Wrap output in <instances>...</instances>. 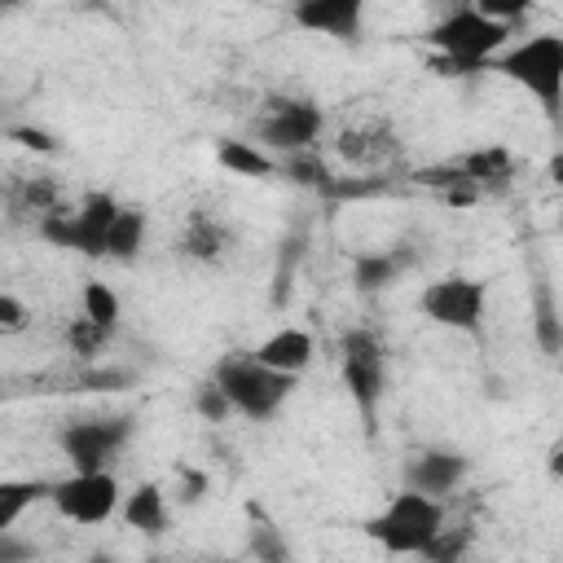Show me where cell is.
<instances>
[{"label":"cell","mask_w":563,"mask_h":563,"mask_svg":"<svg viewBox=\"0 0 563 563\" xmlns=\"http://www.w3.org/2000/svg\"><path fill=\"white\" fill-rule=\"evenodd\" d=\"M471 471V457L457 449H422L405 462V488L422 493V497H449Z\"/></svg>","instance_id":"cell-12"},{"label":"cell","mask_w":563,"mask_h":563,"mask_svg":"<svg viewBox=\"0 0 563 563\" xmlns=\"http://www.w3.org/2000/svg\"><path fill=\"white\" fill-rule=\"evenodd\" d=\"M413 260H418V251L409 242H396L387 251H361L352 260V286H356V295H378V290L396 286L400 273L413 268Z\"/></svg>","instance_id":"cell-16"},{"label":"cell","mask_w":563,"mask_h":563,"mask_svg":"<svg viewBox=\"0 0 563 563\" xmlns=\"http://www.w3.org/2000/svg\"><path fill=\"white\" fill-rule=\"evenodd\" d=\"M0 18H4V4H0Z\"/></svg>","instance_id":"cell-39"},{"label":"cell","mask_w":563,"mask_h":563,"mask_svg":"<svg viewBox=\"0 0 563 563\" xmlns=\"http://www.w3.org/2000/svg\"><path fill=\"white\" fill-rule=\"evenodd\" d=\"M471 545H475V523L471 519H457V523L444 519L440 532L431 537V545L422 550V559L427 563H466Z\"/></svg>","instance_id":"cell-27"},{"label":"cell","mask_w":563,"mask_h":563,"mask_svg":"<svg viewBox=\"0 0 563 563\" xmlns=\"http://www.w3.org/2000/svg\"><path fill=\"white\" fill-rule=\"evenodd\" d=\"M409 180L422 185V189H435L449 207H471V202H479V194L466 185V176L453 167V158H449V163H427V167H418Z\"/></svg>","instance_id":"cell-24"},{"label":"cell","mask_w":563,"mask_h":563,"mask_svg":"<svg viewBox=\"0 0 563 563\" xmlns=\"http://www.w3.org/2000/svg\"><path fill=\"white\" fill-rule=\"evenodd\" d=\"M334 154L356 172H387V163L400 154L396 128L383 114H361L334 132Z\"/></svg>","instance_id":"cell-11"},{"label":"cell","mask_w":563,"mask_h":563,"mask_svg":"<svg viewBox=\"0 0 563 563\" xmlns=\"http://www.w3.org/2000/svg\"><path fill=\"white\" fill-rule=\"evenodd\" d=\"M216 163L233 176H246V180H268L277 172V158L264 154L255 141H220L216 145Z\"/></svg>","instance_id":"cell-22"},{"label":"cell","mask_w":563,"mask_h":563,"mask_svg":"<svg viewBox=\"0 0 563 563\" xmlns=\"http://www.w3.org/2000/svg\"><path fill=\"white\" fill-rule=\"evenodd\" d=\"M9 207L35 216V224H40V220L66 211L62 180H57L53 172H22V176H13V185H9Z\"/></svg>","instance_id":"cell-17"},{"label":"cell","mask_w":563,"mask_h":563,"mask_svg":"<svg viewBox=\"0 0 563 563\" xmlns=\"http://www.w3.org/2000/svg\"><path fill=\"white\" fill-rule=\"evenodd\" d=\"M325 128V110L308 97H268L255 119V145L264 154H303L317 150Z\"/></svg>","instance_id":"cell-7"},{"label":"cell","mask_w":563,"mask_h":563,"mask_svg":"<svg viewBox=\"0 0 563 563\" xmlns=\"http://www.w3.org/2000/svg\"><path fill=\"white\" fill-rule=\"evenodd\" d=\"M119 515L128 528H136L145 537H163L167 532V493L158 484H136L128 493V501H119Z\"/></svg>","instance_id":"cell-19"},{"label":"cell","mask_w":563,"mask_h":563,"mask_svg":"<svg viewBox=\"0 0 563 563\" xmlns=\"http://www.w3.org/2000/svg\"><path fill=\"white\" fill-rule=\"evenodd\" d=\"M119 207H123V202H119L114 194L92 189V194H84L75 207H66V211L40 220L35 229H40L44 242H53V246H62V251H75V255H88V260H106V233H110Z\"/></svg>","instance_id":"cell-6"},{"label":"cell","mask_w":563,"mask_h":563,"mask_svg":"<svg viewBox=\"0 0 563 563\" xmlns=\"http://www.w3.org/2000/svg\"><path fill=\"white\" fill-rule=\"evenodd\" d=\"M484 70H497L510 84L528 88L550 119L559 114V101H563V35L537 31L528 40H519V44H506Z\"/></svg>","instance_id":"cell-2"},{"label":"cell","mask_w":563,"mask_h":563,"mask_svg":"<svg viewBox=\"0 0 563 563\" xmlns=\"http://www.w3.org/2000/svg\"><path fill=\"white\" fill-rule=\"evenodd\" d=\"M277 172L290 180V185H299V189H312L317 198H321V189L330 185V163L317 154V150H303V154H286V158H277Z\"/></svg>","instance_id":"cell-28"},{"label":"cell","mask_w":563,"mask_h":563,"mask_svg":"<svg viewBox=\"0 0 563 563\" xmlns=\"http://www.w3.org/2000/svg\"><path fill=\"white\" fill-rule=\"evenodd\" d=\"M251 356H255L260 365L277 369V374L299 378V374L308 369V361H312V334H308V330H299V325H282V330H273V334H268Z\"/></svg>","instance_id":"cell-18"},{"label":"cell","mask_w":563,"mask_h":563,"mask_svg":"<svg viewBox=\"0 0 563 563\" xmlns=\"http://www.w3.org/2000/svg\"><path fill=\"white\" fill-rule=\"evenodd\" d=\"M233 246H238L233 224L224 216L207 211V207H194L180 224V238H176V251L198 260V264H224L233 255Z\"/></svg>","instance_id":"cell-13"},{"label":"cell","mask_w":563,"mask_h":563,"mask_svg":"<svg viewBox=\"0 0 563 563\" xmlns=\"http://www.w3.org/2000/svg\"><path fill=\"white\" fill-rule=\"evenodd\" d=\"M176 475H180V488H176V493H180V501H185V506H194V501L207 493V475H202V471H189V466H176Z\"/></svg>","instance_id":"cell-37"},{"label":"cell","mask_w":563,"mask_h":563,"mask_svg":"<svg viewBox=\"0 0 563 563\" xmlns=\"http://www.w3.org/2000/svg\"><path fill=\"white\" fill-rule=\"evenodd\" d=\"M0 563H40V545L22 537H0Z\"/></svg>","instance_id":"cell-36"},{"label":"cell","mask_w":563,"mask_h":563,"mask_svg":"<svg viewBox=\"0 0 563 563\" xmlns=\"http://www.w3.org/2000/svg\"><path fill=\"white\" fill-rule=\"evenodd\" d=\"M453 167L466 176V185L479 194V198H501L510 185H515V154L506 145H479V150H466L453 158Z\"/></svg>","instance_id":"cell-15"},{"label":"cell","mask_w":563,"mask_h":563,"mask_svg":"<svg viewBox=\"0 0 563 563\" xmlns=\"http://www.w3.org/2000/svg\"><path fill=\"white\" fill-rule=\"evenodd\" d=\"M26 325H31V308L18 295L0 290V334H22Z\"/></svg>","instance_id":"cell-35"},{"label":"cell","mask_w":563,"mask_h":563,"mask_svg":"<svg viewBox=\"0 0 563 563\" xmlns=\"http://www.w3.org/2000/svg\"><path fill=\"white\" fill-rule=\"evenodd\" d=\"M444 519V501L400 488L374 519H365V537L378 541L387 554H422Z\"/></svg>","instance_id":"cell-5"},{"label":"cell","mask_w":563,"mask_h":563,"mask_svg":"<svg viewBox=\"0 0 563 563\" xmlns=\"http://www.w3.org/2000/svg\"><path fill=\"white\" fill-rule=\"evenodd\" d=\"M145 246V211L141 207H119L110 233H106V260H119V264H132Z\"/></svg>","instance_id":"cell-25"},{"label":"cell","mask_w":563,"mask_h":563,"mask_svg":"<svg viewBox=\"0 0 563 563\" xmlns=\"http://www.w3.org/2000/svg\"><path fill=\"white\" fill-rule=\"evenodd\" d=\"M48 479H0V537H9V528L48 497Z\"/></svg>","instance_id":"cell-26"},{"label":"cell","mask_w":563,"mask_h":563,"mask_svg":"<svg viewBox=\"0 0 563 563\" xmlns=\"http://www.w3.org/2000/svg\"><path fill=\"white\" fill-rule=\"evenodd\" d=\"M484 303H488V286L479 277H462V273L435 277L418 295V312L427 321L457 330V334H471V339L484 334Z\"/></svg>","instance_id":"cell-9"},{"label":"cell","mask_w":563,"mask_h":563,"mask_svg":"<svg viewBox=\"0 0 563 563\" xmlns=\"http://www.w3.org/2000/svg\"><path fill=\"white\" fill-rule=\"evenodd\" d=\"M396 194V180L387 172H347V176H330V185L321 189V202H365V198H383Z\"/></svg>","instance_id":"cell-23"},{"label":"cell","mask_w":563,"mask_h":563,"mask_svg":"<svg viewBox=\"0 0 563 563\" xmlns=\"http://www.w3.org/2000/svg\"><path fill=\"white\" fill-rule=\"evenodd\" d=\"M295 26L312 35H334V40H361L365 26V4L361 0H299L290 9Z\"/></svg>","instance_id":"cell-14"},{"label":"cell","mask_w":563,"mask_h":563,"mask_svg":"<svg viewBox=\"0 0 563 563\" xmlns=\"http://www.w3.org/2000/svg\"><path fill=\"white\" fill-rule=\"evenodd\" d=\"M79 317H88L92 325H101V330H119V317H123V303H119V295L106 286V282H88L84 286V312Z\"/></svg>","instance_id":"cell-30"},{"label":"cell","mask_w":563,"mask_h":563,"mask_svg":"<svg viewBox=\"0 0 563 563\" xmlns=\"http://www.w3.org/2000/svg\"><path fill=\"white\" fill-rule=\"evenodd\" d=\"M4 136L18 141L22 150H35V154H57V150H62L57 136L44 132V128H35V123H13V128H4Z\"/></svg>","instance_id":"cell-34"},{"label":"cell","mask_w":563,"mask_h":563,"mask_svg":"<svg viewBox=\"0 0 563 563\" xmlns=\"http://www.w3.org/2000/svg\"><path fill=\"white\" fill-rule=\"evenodd\" d=\"M88 563H119V554H110V550H92Z\"/></svg>","instance_id":"cell-38"},{"label":"cell","mask_w":563,"mask_h":563,"mask_svg":"<svg viewBox=\"0 0 563 563\" xmlns=\"http://www.w3.org/2000/svg\"><path fill=\"white\" fill-rule=\"evenodd\" d=\"M211 383L224 391V400L233 405V413H242L251 422H268L290 400V391H295L299 378L260 365L251 352H229V356L216 361Z\"/></svg>","instance_id":"cell-4"},{"label":"cell","mask_w":563,"mask_h":563,"mask_svg":"<svg viewBox=\"0 0 563 563\" xmlns=\"http://www.w3.org/2000/svg\"><path fill=\"white\" fill-rule=\"evenodd\" d=\"M48 501L62 519L97 528L119 510V479L114 471H70L48 488Z\"/></svg>","instance_id":"cell-10"},{"label":"cell","mask_w":563,"mask_h":563,"mask_svg":"<svg viewBox=\"0 0 563 563\" xmlns=\"http://www.w3.org/2000/svg\"><path fill=\"white\" fill-rule=\"evenodd\" d=\"M114 334L110 330H101V325H92L88 317H75L70 325H66V347L75 352V361L79 365H92L101 352H106V343H110Z\"/></svg>","instance_id":"cell-31"},{"label":"cell","mask_w":563,"mask_h":563,"mask_svg":"<svg viewBox=\"0 0 563 563\" xmlns=\"http://www.w3.org/2000/svg\"><path fill=\"white\" fill-rule=\"evenodd\" d=\"M194 413H198L202 422H229V418H233V405L224 400V391H220L211 378H202V383L194 387Z\"/></svg>","instance_id":"cell-33"},{"label":"cell","mask_w":563,"mask_h":563,"mask_svg":"<svg viewBox=\"0 0 563 563\" xmlns=\"http://www.w3.org/2000/svg\"><path fill=\"white\" fill-rule=\"evenodd\" d=\"M136 431L132 413H92V418H75L57 431V449L70 462V471H110V462L128 449Z\"/></svg>","instance_id":"cell-8"},{"label":"cell","mask_w":563,"mask_h":563,"mask_svg":"<svg viewBox=\"0 0 563 563\" xmlns=\"http://www.w3.org/2000/svg\"><path fill=\"white\" fill-rule=\"evenodd\" d=\"M136 374L123 365H79L70 378V391H123Z\"/></svg>","instance_id":"cell-32"},{"label":"cell","mask_w":563,"mask_h":563,"mask_svg":"<svg viewBox=\"0 0 563 563\" xmlns=\"http://www.w3.org/2000/svg\"><path fill=\"white\" fill-rule=\"evenodd\" d=\"M308 255V224L299 220L282 242H277V268H273V290H268V303L282 308L290 299V286H295V268L303 264Z\"/></svg>","instance_id":"cell-20"},{"label":"cell","mask_w":563,"mask_h":563,"mask_svg":"<svg viewBox=\"0 0 563 563\" xmlns=\"http://www.w3.org/2000/svg\"><path fill=\"white\" fill-rule=\"evenodd\" d=\"M251 515H255V523H251V532H246V554H251L255 563H290L295 554H290V541L282 537V528L268 523L255 506H251Z\"/></svg>","instance_id":"cell-29"},{"label":"cell","mask_w":563,"mask_h":563,"mask_svg":"<svg viewBox=\"0 0 563 563\" xmlns=\"http://www.w3.org/2000/svg\"><path fill=\"white\" fill-rule=\"evenodd\" d=\"M510 35H515L510 26L484 18L475 4H457L440 22H431L422 40L435 48L431 57L435 75H479L510 44Z\"/></svg>","instance_id":"cell-1"},{"label":"cell","mask_w":563,"mask_h":563,"mask_svg":"<svg viewBox=\"0 0 563 563\" xmlns=\"http://www.w3.org/2000/svg\"><path fill=\"white\" fill-rule=\"evenodd\" d=\"M532 330H537V347L554 361L563 352V317H559V299H554V286L541 277L537 290H532Z\"/></svg>","instance_id":"cell-21"},{"label":"cell","mask_w":563,"mask_h":563,"mask_svg":"<svg viewBox=\"0 0 563 563\" xmlns=\"http://www.w3.org/2000/svg\"><path fill=\"white\" fill-rule=\"evenodd\" d=\"M339 374H343V391L352 396L365 435L378 431V409L387 396V347L378 339V330L369 325H347L339 334Z\"/></svg>","instance_id":"cell-3"}]
</instances>
